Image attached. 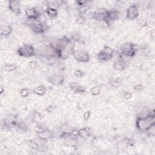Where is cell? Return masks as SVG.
I'll return each mask as SVG.
<instances>
[{"label": "cell", "instance_id": "1", "mask_svg": "<svg viewBox=\"0 0 155 155\" xmlns=\"http://www.w3.org/2000/svg\"><path fill=\"white\" fill-rule=\"evenodd\" d=\"M154 124H155V114L154 112L145 117H136L135 125L140 132L145 133Z\"/></svg>", "mask_w": 155, "mask_h": 155}, {"label": "cell", "instance_id": "2", "mask_svg": "<svg viewBox=\"0 0 155 155\" xmlns=\"http://www.w3.org/2000/svg\"><path fill=\"white\" fill-rule=\"evenodd\" d=\"M138 49V47L136 44L127 42L123 44L120 47L119 53L132 58L136 55Z\"/></svg>", "mask_w": 155, "mask_h": 155}, {"label": "cell", "instance_id": "3", "mask_svg": "<svg viewBox=\"0 0 155 155\" xmlns=\"http://www.w3.org/2000/svg\"><path fill=\"white\" fill-rule=\"evenodd\" d=\"M17 53L21 57L30 58L35 56L36 50L32 45L24 44L18 47Z\"/></svg>", "mask_w": 155, "mask_h": 155}, {"label": "cell", "instance_id": "4", "mask_svg": "<svg viewBox=\"0 0 155 155\" xmlns=\"http://www.w3.org/2000/svg\"><path fill=\"white\" fill-rule=\"evenodd\" d=\"M76 131L68 134H61L60 137L63 140V144L66 147H75L78 144V136Z\"/></svg>", "mask_w": 155, "mask_h": 155}, {"label": "cell", "instance_id": "5", "mask_svg": "<svg viewBox=\"0 0 155 155\" xmlns=\"http://www.w3.org/2000/svg\"><path fill=\"white\" fill-rule=\"evenodd\" d=\"M114 54V51L111 47L108 45H104L103 48L97 54V57L101 61L107 62L113 59Z\"/></svg>", "mask_w": 155, "mask_h": 155}, {"label": "cell", "instance_id": "6", "mask_svg": "<svg viewBox=\"0 0 155 155\" xmlns=\"http://www.w3.org/2000/svg\"><path fill=\"white\" fill-rule=\"evenodd\" d=\"M93 18L98 21L104 22L108 25L110 24V22L108 21L107 18V10L103 8H100L96 9L93 13Z\"/></svg>", "mask_w": 155, "mask_h": 155}, {"label": "cell", "instance_id": "7", "mask_svg": "<svg viewBox=\"0 0 155 155\" xmlns=\"http://www.w3.org/2000/svg\"><path fill=\"white\" fill-rule=\"evenodd\" d=\"M71 54L79 62L85 63L88 62L90 59L88 53L85 50H76L74 49L71 52Z\"/></svg>", "mask_w": 155, "mask_h": 155}, {"label": "cell", "instance_id": "8", "mask_svg": "<svg viewBox=\"0 0 155 155\" xmlns=\"http://www.w3.org/2000/svg\"><path fill=\"white\" fill-rule=\"evenodd\" d=\"M18 121L16 119V117L13 114L7 115L2 121V125L4 127L11 129L16 128Z\"/></svg>", "mask_w": 155, "mask_h": 155}, {"label": "cell", "instance_id": "9", "mask_svg": "<svg viewBox=\"0 0 155 155\" xmlns=\"http://www.w3.org/2000/svg\"><path fill=\"white\" fill-rule=\"evenodd\" d=\"M139 15V11L138 5L136 4H133L130 5L126 12V18L128 20H134L137 18Z\"/></svg>", "mask_w": 155, "mask_h": 155}, {"label": "cell", "instance_id": "10", "mask_svg": "<svg viewBox=\"0 0 155 155\" xmlns=\"http://www.w3.org/2000/svg\"><path fill=\"white\" fill-rule=\"evenodd\" d=\"M131 144V140L128 137H124L116 144V150L117 153H121L126 150Z\"/></svg>", "mask_w": 155, "mask_h": 155}, {"label": "cell", "instance_id": "11", "mask_svg": "<svg viewBox=\"0 0 155 155\" xmlns=\"http://www.w3.org/2000/svg\"><path fill=\"white\" fill-rule=\"evenodd\" d=\"M8 7L9 10L16 15H19L21 12V4L18 0H10L8 1Z\"/></svg>", "mask_w": 155, "mask_h": 155}, {"label": "cell", "instance_id": "12", "mask_svg": "<svg viewBox=\"0 0 155 155\" xmlns=\"http://www.w3.org/2000/svg\"><path fill=\"white\" fill-rule=\"evenodd\" d=\"M33 33L35 35H42L44 34L47 30H48V26L47 25L42 22H39V24L30 27Z\"/></svg>", "mask_w": 155, "mask_h": 155}, {"label": "cell", "instance_id": "13", "mask_svg": "<svg viewBox=\"0 0 155 155\" xmlns=\"http://www.w3.org/2000/svg\"><path fill=\"white\" fill-rule=\"evenodd\" d=\"M76 134L78 137L82 138L84 140H87L91 136V132L89 128L84 127L76 130Z\"/></svg>", "mask_w": 155, "mask_h": 155}, {"label": "cell", "instance_id": "14", "mask_svg": "<svg viewBox=\"0 0 155 155\" xmlns=\"http://www.w3.org/2000/svg\"><path fill=\"white\" fill-rule=\"evenodd\" d=\"M120 16L119 12L116 9L107 10V18L108 21L111 23V22L116 21L119 19Z\"/></svg>", "mask_w": 155, "mask_h": 155}, {"label": "cell", "instance_id": "15", "mask_svg": "<svg viewBox=\"0 0 155 155\" xmlns=\"http://www.w3.org/2000/svg\"><path fill=\"white\" fill-rule=\"evenodd\" d=\"M68 86L75 93H84L86 91V89L85 87L75 82H70Z\"/></svg>", "mask_w": 155, "mask_h": 155}, {"label": "cell", "instance_id": "16", "mask_svg": "<svg viewBox=\"0 0 155 155\" xmlns=\"http://www.w3.org/2000/svg\"><path fill=\"white\" fill-rule=\"evenodd\" d=\"M25 14L27 18L30 19H39L40 15H39L36 7H30L25 10Z\"/></svg>", "mask_w": 155, "mask_h": 155}, {"label": "cell", "instance_id": "17", "mask_svg": "<svg viewBox=\"0 0 155 155\" xmlns=\"http://www.w3.org/2000/svg\"><path fill=\"white\" fill-rule=\"evenodd\" d=\"M127 63H126L125 61L120 59H118L113 62V68L116 70V71H122L127 68Z\"/></svg>", "mask_w": 155, "mask_h": 155}, {"label": "cell", "instance_id": "18", "mask_svg": "<svg viewBox=\"0 0 155 155\" xmlns=\"http://www.w3.org/2000/svg\"><path fill=\"white\" fill-rule=\"evenodd\" d=\"M1 35L3 37H8L10 36L12 31H13V28L11 25H7V24H2L1 25Z\"/></svg>", "mask_w": 155, "mask_h": 155}, {"label": "cell", "instance_id": "19", "mask_svg": "<svg viewBox=\"0 0 155 155\" xmlns=\"http://www.w3.org/2000/svg\"><path fill=\"white\" fill-rule=\"evenodd\" d=\"M37 135H38V137L39 138V140L44 141V142H46L48 139L53 138L54 136L53 133L51 131H50L48 128H47V130L43 133L37 134Z\"/></svg>", "mask_w": 155, "mask_h": 155}, {"label": "cell", "instance_id": "20", "mask_svg": "<svg viewBox=\"0 0 155 155\" xmlns=\"http://www.w3.org/2000/svg\"><path fill=\"white\" fill-rule=\"evenodd\" d=\"M25 142L33 150H39L41 148V145L34 139H27Z\"/></svg>", "mask_w": 155, "mask_h": 155}, {"label": "cell", "instance_id": "21", "mask_svg": "<svg viewBox=\"0 0 155 155\" xmlns=\"http://www.w3.org/2000/svg\"><path fill=\"white\" fill-rule=\"evenodd\" d=\"M47 91V88L44 85H39L36 87L33 90V93L38 96H44Z\"/></svg>", "mask_w": 155, "mask_h": 155}, {"label": "cell", "instance_id": "22", "mask_svg": "<svg viewBox=\"0 0 155 155\" xmlns=\"http://www.w3.org/2000/svg\"><path fill=\"white\" fill-rule=\"evenodd\" d=\"M76 131V130L75 128L70 127L67 124H64L61 127V134H68V133H74Z\"/></svg>", "mask_w": 155, "mask_h": 155}, {"label": "cell", "instance_id": "23", "mask_svg": "<svg viewBox=\"0 0 155 155\" xmlns=\"http://www.w3.org/2000/svg\"><path fill=\"white\" fill-rule=\"evenodd\" d=\"M45 13L47 14V15L51 18H55L58 16V10L51 7H47L46 9H45Z\"/></svg>", "mask_w": 155, "mask_h": 155}, {"label": "cell", "instance_id": "24", "mask_svg": "<svg viewBox=\"0 0 155 155\" xmlns=\"http://www.w3.org/2000/svg\"><path fill=\"white\" fill-rule=\"evenodd\" d=\"M51 80L50 82L54 84H57V85H61L62 84L64 81V78L62 75H54L53 78H51Z\"/></svg>", "mask_w": 155, "mask_h": 155}, {"label": "cell", "instance_id": "25", "mask_svg": "<svg viewBox=\"0 0 155 155\" xmlns=\"http://www.w3.org/2000/svg\"><path fill=\"white\" fill-rule=\"evenodd\" d=\"M63 4L62 1H59V0H55V1H47V7H51L53 8H54L58 10V8H59Z\"/></svg>", "mask_w": 155, "mask_h": 155}, {"label": "cell", "instance_id": "26", "mask_svg": "<svg viewBox=\"0 0 155 155\" xmlns=\"http://www.w3.org/2000/svg\"><path fill=\"white\" fill-rule=\"evenodd\" d=\"M17 67L13 64H5L2 67V70L6 72H13L16 70Z\"/></svg>", "mask_w": 155, "mask_h": 155}, {"label": "cell", "instance_id": "27", "mask_svg": "<svg viewBox=\"0 0 155 155\" xmlns=\"http://www.w3.org/2000/svg\"><path fill=\"white\" fill-rule=\"evenodd\" d=\"M72 42H81L82 41V36L79 32L73 33L70 37Z\"/></svg>", "mask_w": 155, "mask_h": 155}, {"label": "cell", "instance_id": "28", "mask_svg": "<svg viewBox=\"0 0 155 155\" xmlns=\"http://www.w3.org/2000/svg\"><path fill=\"white\" fill-rule=\"evenodd\" d=\"M16 128L20 130V131H24V132H25V131H28V125H27V124L22 121V120H21V121H19L18 122V125H17V127Z\"/></svg>", "mask_w": 155, "mask_h": 155}, {"label": "cell", "instance_id": "29", "mask_svg": "<svg viewBox=\"0 0 155 155\" xmlns=\"http://www.w3.org/2000/svg\"><path fill=\"white\" fill-rule=\"evenodd\" d=\"M47 128L41 125H36L33 127V131L36 134H39L43 133Z\"/></svg>", "mask_w": 155, "mask_h": 155}, {"label": "cell", "instance_id": "30", "mask_svg": "<svg viewBox=\"0 0 155 155\" xmlns=\"http://www.w3.org/2000/svg\"><path fill=\"white\" fill-rule=\"evenodd\" d=\"M101 90V86L98 85H94V86H93V87L91 88L90 93H91L92 96H98L100 94Z\"/></svg>", "mask_w": 155, "mask_h": 155}, {"label": "cell", "instance_id": "31", "mask_svg": "<svg viewBox=\"0 0 155 155\" xmlns=\"http://www.w3.org/2000/svg\"><path fill=\"white\" fill-rule=\"evenodd\" d=\"M108 83L111 87L114 88H118L120 85V82L115 79H110L108 81Z\"/></svg>", "mask_w": 155, "mask_h": 155}, {"label": "cell", "instance_id": "32", "mask_svg": "<svg viewBox=\"0 0 155 155\" xmlns=\"http://www.w3.org/2000/svg\"><path fill=\"white\" fill-rule=\"evenodd\" d=\"M20 96L22 97H26L30 94V90L27 88H22L19 90Z\"/></svg>", "mask_w": 155, "mask_h": 155}, {"label": "cell", "instance_id": "33", "mask_svg": "<svg viewBox=\"0 0 155 155\" xmlns=\"http://www.w3.org/2000/svg\"><path fill=\"white\" fill-rule=\"evenodd\" d=\"M85 22V18L82 15H78L76 19V22L78 25H82Z\"/></svg>", "mask_w": 155, "mask_h": 155}, {"label": "cell", "instance_id": "34", "mask_svg": "<svg viewBox=\"0 0 155 155\" xmlns=\"http://www.w3.org/2000/svg\"><path fill=\"white\" fill-rule=\"evenodd\" d=\"M145 133L147 134L148 136H155V124L150 127V128Z\"/></svg>", "mask_w": 155, "mask_h": 155}, {"label": "cell", "instance_id": "35", "mask_svg": "<svg viewBox=\"0 0 155 155\" xmlns=\"http://www.w3.org/2000/svg\"><path fill=\"white\" fill-rule=\"evenodd\" d=\"M74 75L76 77V78H82L84 76V72L80 70V69H77L74 71Z\"/></svg>", "mask_w": 155, "mask_h": 155}, {"label": "cell", "instance_id": "36", "mask_svg": "<svg viewBox=\"0 0 155 155\" xmlns=\"http://www.w3.org/2000/svg\"><path fill=\"white\" fill-rule=\"evenodd\" d=\"M143 85L140 84H137L133 87V90L135 92H140L143 90Z\"/></svg>", "mask_w": 155, "mask_h": 155}, {"label": "cell", "instance_id": "37", "mask_svg": "<svg viewBox=\"0 0 155 155\" xmlns=\"http://www.w3.org/2000/svg\"><path fill=\"white\" fill-rule=\"evenodd\" d=\"M133 94L131 93H130V91H124L122 93V97L126 99V100H128L130 99L131 98Z\"/></svg>", "mask_w": 155, "mask_h": 155}, {"label": "cell", "instance_id": "38", "mask_svg": "<svg viewBox=\"0 0 155 155\" xmlns=\"http://www.w3.org/2000/svg\"><path fill=\"white\" fill-rule=\"evenodd\" d=\"M91 116V111L90 110H88V111H86L85 112H84V114H83V117H84V119L85 120V121H87L90 117Z\"/></svg>", "mask_w": 155, "mask_h": 155}, {"label": "cell", "instance_id": "39", "mask_svg": "<svg viewBox=\"0 0 155 155\" xmlns=\"http://www.w3.org/2000/svg\"><path fill=\"white\" fill-rule=\"evenodd\" d=\"M36 65H37V62L35 61H31L28 63V67L32 69L35 68L36 67Z\"/></svg>", "mask_w": 155, "mask_h": 155}, {"label": "cell", "instance_id": "40", "mask_svg": "<svg viewBox=\"0 0 155 155\" xmlns=\"http://www.w3.org/2000/svg\"><path fill=\"white\" fill-rule=\"evenodd\" d=\"M53 108H53V105H48V106H47V107L45 108V111L47 113H51V111H53Z\"/></svg>", "mask_w": 155, "mask_h": 155}, {"label": "cell", "instance_id": "41", "mask_svg": "<svg viewBox=\"0 0 155 155\" xmlns=\"http://www.w3.org/2000/svg\"><path fill=\"white\" fill-rule=\"evenodd\" d=\"M4 90H5V88H4V86L1 85L0 87V94H2L3 93V92L4 91Z\"/></svg>", "mask_w": 155, "mask_h": 155}]
</instances>
